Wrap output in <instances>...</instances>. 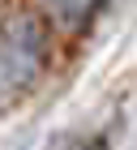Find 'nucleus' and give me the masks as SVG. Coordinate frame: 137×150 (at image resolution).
<instances>
[{
  "label": "nucleus",
  "mask_w": 137,
  "mask_h": 150,
  "mask_svg": "<svg viewBox=\"0 0 137 150\" xmlns=\"http://www.w3.org/2000/svg\"><path fill=\"white\" fill-rule=\"evenodd\" d=\"M47 60V43H43V26L30 17H17L0 30V107L17 99V94L39 77Z\"/></svg>",
  "instance_id": "nucleus-1"
},
{
  "label": "nucleus",
  "mask_w": 137,
  "mask_h": 150,
  "mask_svg": "<svg viewBox=\"0 0 137 150\" xmlns=\"http://www.w3.org/2000/svg\"><path fill=\"white\" fill-rule=\"evenodd\" d=\"M47 9H52V17L64 26H81L90 22V13L99 9V0H47Z\"/></svg>",
  "instance_id": "nucleus-2"
}]
</instances>
